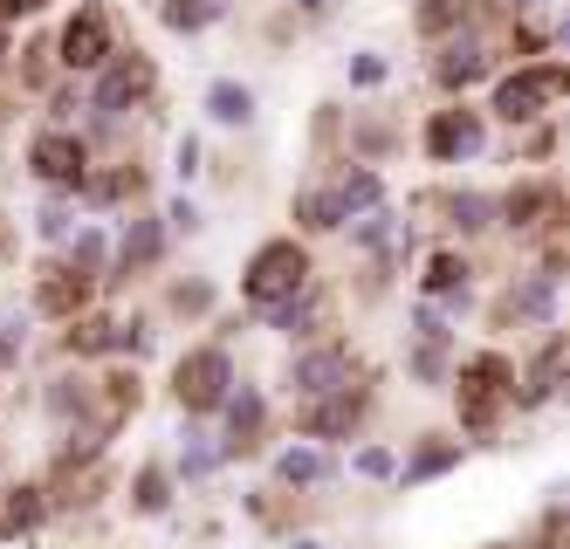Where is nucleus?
<instances>
[{"mask_svg": "<svg viewBox=\"0 0 570 549\" xmlns=\"http://www.w3.org/2000/svg\"><path fill=\"white\" fill-rule=\"evenodd\" d=\"M481 21V0H420L413 8V35L420 41H446V35H461Z\"/></svg>", "mask_w": 570, "mask_h": 549, "instance_id": "nucleus-27", "label": "nucleus"}, {"mask_svg": "<svg viewBox=\"0 0 570 549\" xmlns=\"http://www.w3.org/2000/svg\"><path fill=\"white\" fill-rule=\"evenodd\" d=\"M296 549H323V542H309V536H303V542H296Z\"/></svg>", "mask_w": 570, "mask_h": 549, "instance_id": "nucleus-52", "label": "nucleus"}, {"mask_svg": "<svg viewBox=\"0 0 570 549\" xmlns=\"http://www.w3.org/2000/svg\"><path fill=\"white\" fill-rule=\"evenodd\" d=\"M214 419H220V460H240V453H255L262 433H268V399L255 385H234Z\"/></svg>", "mask_w": 570, "mask_h": 549, "instance_id": "nucleus-16", "label": "nucleus"}, {"mask_svg": "<svg viewBox=\"0 0 570 549\" xmlns=\"http://www.w3.org/2000/svg\"><path fill=\"white\" fill-rule=\"evenodd\" d=\"M289 220H296V241H323V234H344V206L331 186H303L289 199Z\"/></svg>", "mask_w": 570, "mask_h": 549, "instance_id": "nucleus-25", "label": "nucleus"}, {"mask_svg": "<svg viewBox=\"0 0 570 549\" xmlns=\"http://www.w3.org/2000/svg\"><path fill=\"white\" fill-rule=\"evenodd\" d=\"M199 110H207L214 124H227V131H240V124H255V90L240 76H214L207 97H199Z\"/></svg>", "mask_w": 570, "mask_h": 549, "instance_id": "nucleus-29", "label": "nucleus"}, {"mask_svg": "<svg viewBox=\"0 0 570 549\" xmlns=\"http://www.w3.org/2000/svg\"><path fill=\"white\" fill-rule=\"evenodd\" d=\"M62 351L69 357H117V316L110 310H83L62 323Z\"/></svg>", "mask_w": 570, "mask_h": 549, "instance_id": "nucleus-26", "label": "nucleus"}, {"mask_svg": "<svg viewBox=\"0 0 570 549\" xmlns=\"http://www.w3.org/2000/svg\"><path fill=\"white\" fill-rule=\"evenodd\" d=\"M495 69H502V49H495L481 28H461V35L433 41V62H426V76H433L440 97H468L474 82H488Z\"/></svg>", "mask_w": 570, "mask_h": 549, "instance_id": "nucleus-8", "label": "nucleus"}, {"mask_svg": "<svg viewBox=\"0 0 570 549\" xmlns=\"http://www.w3.org/2000/svg\"><path fill=\"white\" fill-rule=\"evenodd\" d=\"M413 344H446L454 351V330H446V316L433 303H413Z\"/></svg>", "mask_w": 570, "mask_h": 549, "instance_id": "nucleus-40", "label": "nucleus"}, {"mask_svg": "<svg viewBox=\"0 0 570 549\" xmlns=\"http://www.w3.org/2000/svg\"><path fill=\"white\" fill-rule=\"evenodd\" d=\"M158 220H166V234H199V227H207V220H199V206L179 193L173 206H166V214H158Z\"/></svg>", "mask_w": 570, "mask_h": 549, "instance_id": "nucleus-43", "label": "nucleus"}, {"mask_svg": "<svg viewBox=\"0 0 570 549\" xmlns=\"http://www.w3.org/2000/svg\"><path fill=\"white\" fill-rule=\"evenodd\" d=\"M49 8H56V0H0V21L14 28V21H35V14H49Z\"/></svg>", "mask_w": 570, "mask_h": 549, "instance_id": "nucleus-48", "label": "nucleus"}, {"mask_svg": "<svg viewBox=\"0 0 570 549\" xmlns=\"http://www.w3.org/2000/svg\"><path fill=\"white\" fill-rule=\"evenodd\" d=\"M372 405H379L372 378H351L344 392L296 405V440H316V447H331V440H357V427L372 419Z\"/></svg>", "mask_w": 570, "mask_h": 549, "instance_id": "nucleus-10", "label": "nucleus"}, {"mask_svg": "<svg viewBox=\"0 0 570 549\" xmlns=\"http://www.w3.org/2000/svg\"><path fill=\"white\" fill-rule=\"evenodd\" d=\"M62 268L104 282V268H110V234H104V227H69V241H62ZM97 295H104V288H97Z\"/></svg>", "mask_w": 570, "mask_h": 549, "instance_id": "nucleus-31", "label": "nucleus"}, {"mask_svg": "<svg viewBox=\"0 0 570 549\" xmlns=\"http://www.w3.org/2000/svg\"><path fill=\"white\" fill-rule=\"evenodd\" d=\"M420 303H433L440 316H461L474 310V262H468V247H433L426 268H420Z\"/></svg>", "mask_w": 570, "mask_h": 549, "instance_id": "nucleus-14", "label": "nucleus"}, {"mask_svg": "<svg viewBox=\"0 0 570 549\" xmlns=\"http://www.w3.org/2000/svg\"><path fill=\"white\" fill-rule=\"evenodd\" d=\"M69 117H83V82H76V76H56V82H49V124H69Z\"/></svg>", "mask_w": 570, "mask_h": 549, "instance_id": "nucleus-39", "label": "nucleus"}, {"mask_svg": "<svg viewBox=\"0 0 570 549\" xmlns=\"http://www.w3.org/2000/svg\"><path fill=\"white\" fill-rule=\"evenodd\" d=\"M166 247H173L166 220H151V214H131V227L110 241V268H104V282H97V288H125V282L151 275L158 262H166Z\"/></svg>", "mask_w": 570, "mask_h": 549, "instance_id": "nucleus-13", "label": "nucleus"}, {"mask_svg": "<svg viewBox=\"0 0 570 549\" xmlns=\"http://www.w3.org/2000/svg\"><path fill=\"white\" fill-rule=\"evenodd\" d=\"M351 378H364L357 344H351V336H316V344H296L289 351V364H282V392H289L296 405H309V399L344 392Z\"/></svg>", "mask_w": 570, "mask_h": 549, "instance_id": "nucleus-5", "label": "nucleus"}, {"mask_svg": "<svg viewBox=\"0 0 570 549\" xmlns=\"http://www.w3.org/2000/svg\"><path fill=\"white\" fill-rule=\"evenodd\" d=\"M21 351H28V330L21 323H0V378L21 364Z\"/></svg>", "mask_w": 570, "mask_h": 549, "instance_id": "nucleus-44", "label": "nucleus"}, {"mask_svg": "<svg viewBox=\"0 0 570 549\" xmlns=\"http://www.w3.org/2000/svg\"><path fill=\"white\" fill-rule=\"evenodd\" d=\"M446 392H454V412H461V433H474V440H488L502 427V412H509V399H515V357L509 351H468V357H454V378H446Z\"/></svg>", "mask_w": 570, "mask_h": 549, "instance_id": "nucleus-1", "label": "nucleus"}, {"mask_svg": "<svg viewBox=\"0 0 570 549\" xmlns=\"http://www.w3.org/2000/svg\"><path fill=\"white\" fill-rule=\"evenodd\" d=\"M405 371H413L426 392H446V378H454V351H446V344H413V351H405Z\"/></svg>", "mask_w": 570, "mask_h": 549, "instance_id": "nucleus-33", "label": "nucleus"}, {"mask_svg": "<svg viewBox=\"0 0 570 549\" xmlns=\"http://www.w3.org/2000/svg\"><path fill=\"white\" fill-rule=\"evenodd\" d=\"M481 14H502V21H529L537 0H481Z\"/></svg>", "mask_w": 570, "mask_h": 549, "instance_id": "nucleus-49", "label": "nucleus"}, {"mask_svg": "<svg viewBox=\"0 0 570 549\" xmlns=\"http://www.w3.org/2000/svg\"><path fill=\"white\" fill-rule=\"evenodd\" d=\"M385 82V56H351V90H379Z\"/></svg>", "mask_w": 570, "mask_h": 549, "instance_id": "nucleus-46", "label": "nucleus"}, {"mask_svg": "<svg viewBox=\"0 0 570 549\" xmlns=\"http://www.w3.org/2000/svg\"><path fill=\"white\" fill-rule=\"evenodd\" d=\"M220 468V447H207V433H186V447H179V474L173 481H207Z\"/></svg>", "mask_w": 570, "mask_h": 549, "instance_id": "nucleus-35", "label": "nucleus"}, {"mask_svg": "<svg viewBox=\"0 0 570 549\" xmlns=\"http://www.w3.org/2000/svg\"><path fill=\"white\" fill-rule=\"evenodd\" d=\"M21 56V82H28V90H49V82H56V49H49V41H28V49H14Z\"/></svg>", "mask_w": 570, "mask_h": 549, "instance_id": "nucleus-37", "label": "nucleus"}, {"mask_svg": "<svg viewBox=\"0 0 570 549\" xmlns=\"http://www.w3.org/2000/svg\"><path fill=\"white\" fill-rule=\"evenodd\" d=\"M351 468H357L364 481H392V474H399V453H392V447H357Z\"/></svg>", "mask_w": 570, "mask_h": 549, "instance_id": "nucleus-42", "label": "nucleus"}, {"mask_svg": "<svg viewBox=\"0 0 570 549\" xmlns=\"http://www.w3.org/2000/svg\"><path fill=\"white\" fill-rule=\"evenodd\" d=\"M8 62H14V28L0 21V69H8Z\"/></svg>", "mask_w": 570, "mask_h": 549, "instance_id": "nucleus-50", "label": "nucleus"}, {"mask_svg": "<svg viewBox=\"0 0 570 549\" xmlns=\"http://www.w3.org/2000/svg\"><path fill=\"white\" fill-rule=\"evenodd\" d=\"M166 303H173L179 316H207V310H214V282H173Z\"/></svg>", "mask_w": 570, "mask_h": 549, "instance_id": "nucleus-41", "label": "nucleus"}, {"mask_svg": "<svg viewBox=\"0 0 570 549\" xmlns=\"http://www.w3.org/2000/svg\"><path fill=\"white\" fill-rule=\"evenodd\" d=\"M0 255H8V227H0Z\"/></svg>", "mask_w": 570, "mask_h": 549, "instance_id": "nucleus-53", "label": "nucleus"}, {"mask_svg": "<svg viewBox=\"0 0 570 549\" xmlns=\"http://www.w3.org/2000/svg\"><path fill=\"white\" fill-rule=\"evenodd\" d=\"M461 460H468V440H461V433H420V440H413V453L399 460V474H392V481L426 488V481H440V474H454Z\"/></svg>", "mask_w": 570, "mask_h": 549, "instance_id": "nucleus-21", "label": "nucleus"}, {"mask_svg": "<svg viewBox=\"0 0 570 549\" xmlns=\"http://www.w3.org/2000/svg\"><path fill=\"white\" fill-rule=\"evenodd\" d=\"M234 385H240V371H234V351L227 344H186L173 357V405L186 419H214Z\"/></svg>", "mask_w": 570, "mask_h": 549, "instance_id": "nucleus-6", "label": "nucleus"}, {"mask_svg": "<svg viewBox=\"0 0 570 549\" xmlns=\"http://www.w3.org/2000/svg\"><path fill=\"white\" fill-rule=\"evenodd\" d=\"M49 49H56V76H76V82L97 76L110 62V49H117V14L104 8V0H76Z\"/></svg>", "mask_w": 570, "mask_h": 549, "instance_id": "nucleus-7", "label": "nucleus"}, {"mask_svg": "<svg viewBox=\"0 0 570 549\" xmlns=\"http://www.w3.org/2000/svg\"><path fill=\"white\" fill-rule=\"evenodd\" d=\"M199 158H207V151H199V138H193V131H186V138H179V145H173V173H179V179H186V186H193V179H199Z\"/></svg>", "mask_w": 570, "mask_h": 549, "instance_id": "nucleus-45", "label": "nucleus"}, {"mask_svg": "<svg viewBox=\"0 0 570 549\" xmlns=\"http://www.w3.org/2000/svg\"><path fill=\"white\" fill-rule=\"evenodd\" d=\"M495 227H509V234H563V186L557 179H515L495 199Z\"/></svg>", "mask_w": 570, "mask_h": 549, "instance_id": "nucleus-12", "label": "nucleus"}, {"mask_svg": "<svg viewBox=\"0 0 570 549\" xmlns=\"http://www.w3.org/2000/svg\"><path fill=\"white\" fill-rule=\"evenodd\" d=\"M69 227H76V214H69V199H62V193H49V199H42V214H35V241H49V247H62V241H69Z\"/></svg>", "mask_w": 570, "mask_h": 549, "instance_id": "nucleus-36", "label": "nucleus"}, {"mask_svg": "<svg viewBox=\"0 0 570 549\" xmlns=\"http://www.w3.org/2000/svg\"><path fill=\"white\" fill-rule=\"evenodd\" d=\"M151 97H158V62L145 49H125V41L110 49V62L97 76H83V110L90 117H117V124H125L131 110H151Z\"/></svg>", "mask_w": 570, "mask_h": 549, "instance_id": "nucleus-4", "label": "nucleus"}, {"mask_svg": "<svg viewBox=\"0 0 570 549\" xmlns=\"http://www.w3.org/2000/svg\"><path fill=\"white\" fill-rule=\"evenodd\" d=\"M42 412L56 419V427H62V433H69V427H110V419L97 412V385H90V378H83V371H62V378H56V385L42 392ZM110 433H117V427H110Z\"/></svg>", "mask_w": 570, "mask_h": 549, "instance_id": "nucleus-22", "label": "nucleus"}, {"mask_svg": "<svg viewBox=\"0 0 570 549\" xmlns=\"http://www.w3.org/2000/svg\"><path fill=\"white\" fill-rule=\"evenodd\" d=\"M125 494H131V516H166V509H173V494H179V481H173L166 460H145Z\"/></svg>", "mask_w": 570, "mask_h": 549, "instance_id": "nucleus-30", "label": "nucleus"}, {"mask_svg": "<svg viewBox=\"0 0 570 549\" xmlns=\"http://www.w3.org/2000/svg\"><path fill=\"white\" fill-rule=\"evenodd\" d=\"M76 199L90 206V214H110V206H125V199H145V173L131 158H110V165H90L83 186H76Z\"/></svg>", "mask_w": 570, "mask_h": 549, "instance_id": "nucleus-23", "label": "nucleus"}, {"mask_svg": "<svg viewBox=\"0 0 570 549\" xmlns=\"http://www.w3.org/2000/svg\"><path fill=\"white\" fill-rule=\"evenodd\" d=\"M331 193H337V206H344V220H357V214H372V206H385V179H379V165H357V158L331 179Z\"/></svg>", "mask_w": 570, "mask_h": 549, "instance_id": "nucleus-28", "label": "nucleus"}, {"mask_svg": "<svg viewBox=\"0 0 570 549\" xmlns=\"http://www.w3.org/2000/svg\"><path fill=\"white\" fill-rule=\"evenodd\" d=\"M97 303V282L90 275H76L62 262H49L42 275H35V316H49V323H69V316H83Z\"/></svg>", "mask_w": 570, "mask_h": 549, "instance_id": "nucleus-20", "label": "nucleus"}, {"mask_svg": "<svg viewBox=\"0 0 570 549\" xmlns=\"http://www.w3.org/2000/svg\"><path fill=\"white\" fill-rule=\"evenodd\" d=\"M570 90V69L563 56H537V62H515V69H495V97H488L481 117L509 124V131H529L557 110V97Z\"/></svg>", "mask_w": 570, "mask_h": 549, "instance_id": "nucleus-2", "label": "nucleus"}, {"mask_svg": "<svg viewBox=\"0 0 570 549\" xmlns=\"http://www.w3.org/2000/svg\"><path fill=\"white\" fill-rule=\"evenodd\" d=\"M331 474H337V460H331V447H316V440H296V447L275 453V488H323Z\"/></svg>", "mask_w": 570, "mask_h": 549, "instance_id": "nucleus-24", "label": "nucleus"}, {"mask_svg": "<svg viewBox=\"0 0 570 549\" xmlns=\"http://www.w3.org/2000/svg\"><path fill=\"white\" fill-rule=\"evenodd\" d=\"M495 549H522V542H495Z\"/></svg>", "mask_w": 570, "mask_h": 549, "instance_id": "nucleus-54", "label": "nucleus"}, {"mask_svg": "<svg viewBox=\"0 0 570 549\" xmlns=\"http://www.w3.org/2000/svg\"><path fill=\"white\" fill-rule=\"evenodd\" d=\"M502 49L515 56V62H537V56H550V28H537V21H509V41Z\"/></svg>", "mask_w": 570, "mask_h": 549, "instance_id": "nucleus-38", "label": "nucleus"}, {"mask_svg": "<svg viewBox=\"0 0 570 549\" xmlns=\"http://www.w3.org/2000/svg\"><path fill=\"white\" fill-rule=\"evenodd\" d=\"M392 145H399L392 124H357V117H351V158H357V165H379Z\"/></svg>", "mask_w": 570, "mask_h": 549, "instance_id": "nucleus-34", "label": "nucleus"}, {"mask_svg": "<svg viewBox=\"0 0 570 549\" xmlns=\"http://www.w3.org/2000/svg\"><path fill=\"white\" fill-rule=\"evenodd\" d=\"M563 357H570L563 330H543V344L529 351V364L515 371V399H509V412H543V405L563 392Z\"/></svg>", "mask_w": 570, "mask_h": 549, "instance_id": "nucleus-15", "label": "nucleus"}, {"mask_svg": "<svg viewBox=\"0 0 570 549\" xmlns=\"http://www.w3.org/2000/svg\"><path fill=\"white\" fill-rule=\"evenodd\" d=\"M262 323H268L275 336H289V344H316V336H331V288L309 282V288L289 295V303L262 310Z\"/></svg>", "mask_w": 570, "mask_h": 549, "instance_id": "nucleus-17", "label": "nucleus"}, {"mask_svg": "<svg viewBox=\"0 0 570 549\" xmlns=\"http://www.w3.org/2000/svg\"><path fill=\"white\" fill-rule=\"evenodd\" d=\"M158 21L173 35H207L220 21V0H158Z\"/></svg>", "mask_w": 570, "mask_h": 549, "instance_id": "nucleus-32", "label": "nucleus"}, {"mask_svg": "<svg viewBox=\"0 0 570 549\" xmlns=\"http://www.w3.org/2000/svg\"><path fill=\"white\" fill-rule=\"evenodd\" d=\"M557 151V124L543 117V124H529V138H522V158H550Z\"/></svg>", "mask_w": 570, "mask_h": 549, "instance_id": "nucleus-47", "label": "nucleus"}, {"mask_svg": "<svg viewBox=\"0 0 570 549\" xmlns=\"http://www.w3.org/2000/svg\"><path fill=\"white\" fill-rule=\"evenodd\" d=\"M309 282H316L309 241H296V234H268L255 255H248V268H240V303L262 316V310H275V303H289V295L309 288Z\"/></svg>", "mask_w": 570, "mask_h": 549, "instance_id": "nucleus-3", "label": "nucleus"}, {"mask_svg": "<svg viewBox=\"0 0 570 549\" xmlns=\"http://www.w3.org/2000/svg\"><path fill=\"white\" fill-rule=\"evenodd\" d=\"M90 145L76 138V124H42V131L28 138V173H35V186H49V193H62V199H76V186H83V173H90Z\"/></svg>", "mask_w": 570, "mask_h": 549, "instance_id": "nucleus-9", "label": "nucleus"}, {"mask_svg": "<svg viewBox=\"0 0 570 549\" xmlns=\"http://www.w3.org/2000/svg\"><path fill=\"white\" fill-rule=\"evenodd\" d=\"M296 14H331V0H289Z\"/></svg>", "mask_w": 570, "mask_h": 549, "instance_id": "nucleus-51", "label": "nucleus"}, {"mask_svg": "<svg viewBox=\"0 0 570 549\" xmlns=\"http://www.w3.org/2000/svg\"><path fill=\"white\" fill-rule=\"evenodd\" d=\"M420 151L433 165H468L488 151V117L468 104V97H446L440 110H426V131H420Z\"/></svg>", "mask_w": 570, "mask_h": 549, "instance_id": "nucleus-11", "label": "nucleus"}, {"mask_svg": "<svg viewBox=\"0 0 570 549\" xmlns=\"http://www.w3.org/2000/svg\"><path fill=\"white\" fill-rule=\"evenodd\" d=\"M488 323H537V330H557V282L550 275H515L502 295H495V310H488Z\"/></svg>", "mask_w": 570, "mask_h": 549, "instance_id": "nucleus-18", "label": "nucleus"}, {"mask_svg": "<svg viewBox=\"0 0 570 549\" xmlns=\"http://www.w3.org/2000/svg\"><path fill=\"white\" fill-rule=\"evenodd\" d=\"M420 206H433L440 227L454 234V241H481L488 227H495V193H474V186H440Z\"/></svg>", "mask_w": 570, "mask_h": 549, "instance_id": "nucleus-19", "label": "nucleus"}]
</instances>
